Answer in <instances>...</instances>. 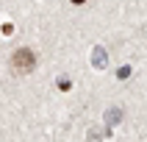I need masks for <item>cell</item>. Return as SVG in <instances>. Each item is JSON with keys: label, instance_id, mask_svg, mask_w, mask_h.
Here are the masks:
<instances>
[{"label": "cell", "instance_id": "cell-1", "mask_svg": "<svg viewBox=\"0 0 147 142\" xmlns=\"http://www.w3.org/2000/svg\"><path fill=\"white\" fill-rule=\"evenodd\" d=\"M33 67H36V53H33L31 48L14 50V56H11V70H14L17 75H28Z\"/></svg>", "mask_w": 147, "mask_h": 142}, {"label": "cell", "instance_id": "cell-2", "mask_svg": "<svg viewBox=\"0 0 147 142\" xmlns=\"http://www.w3.org/2000/svg\"><path fill=\"white\" fill-rule=\"evenodd\" d=\"M92 64L97 67V70H106L108 58H106V50H103V48H94V50H92Z\"/></svg>", "mask_w": 147, "mask_h": 142}, {"label": "cell", "instance_id": "cell-3", "mask_svg": "<svg viewBox=\"0 0 147 142\" xmlns=\"http://www.w3.org/2000/svg\"><path fill=\"white\" fill-rule=\"evenodd\" d=\"M119 120H122V109H108V111H106V123H108V128H114Z\"/></svg>", "mask_w": 147, "mask_h": 142}, {"label": "cell", "instance_id": "cell-4", "mask_svg": "<svg viewBox=\"0 0 147 142\" xmlns=\"http://www.w3.org/2000/svg\"><path fill=\"white\" fill-rule=\"evenodd\" d=\"M0 33H3V36H11V33H14V25H11V22H3V25H0Z\"/></svg>", "mask_w": 147, "mask_h": 142}, {"label": "cell", "instance_id": "cell-5", "mask_svg": "<svg viewBox=\"0 0 147 142\" xmlns=\"http://www.w3.org/2000/svg\"><path fill=\"white\" fill-rule=\"evenodd\" d=\"M69 86H72V84H69V78H64V75H61V78H58V89H61V92H67Z\"/></svg>", "mask_w": 147, "mask_h": 142}, {"label": "cell", "instance_id": "cell-6", "mask_svg": "<svg viewBox=\"0 0 147 142\" xmlns=\"http://www.w3.org/2000/svg\"><path fill=\"white\" fill-rule=\"evenodd\" d=\"M117 75H119V78H128V75H131V67H119V73H117Z\"/></svg>", "mask_w": 147, "mask_h": 142}, {"label": "cell", "instance_id": "cell-7", "mask_svg": "<svg viewBox=\"0 0 147 142\" xmlns=\"http://www.w3.org/2000/svg\"><path fill=\"white\" fill-rule=\"evenodd\" d=\"M72 3H78V6H81V3H83V0H72Z\"/></svg>", "mask_w": 147, "mask_h": 142}]
</instances>
